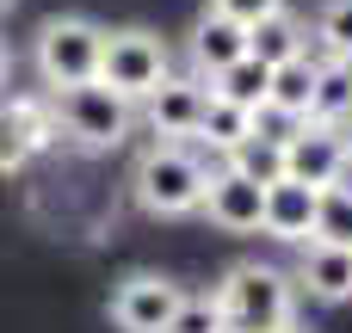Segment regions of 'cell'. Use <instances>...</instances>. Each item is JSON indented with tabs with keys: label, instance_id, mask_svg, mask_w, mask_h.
Segmentation results:
<instances>
[{
	"label": "cell",
	"instance_id": "9a60e30c",
	"mask_svg": "<svg viewBox=\"0 0 352 333\" xmlns=\"http://www.w3.org/2000/svg\"><path fill=\"white\" fill-rule=\"evenodd\" d=\"M254 124H260V111H248V105H235V99H204V117H198V136L192 142H204V148H217V154H229L235 142H248L254 136Z\"/></svg>",
	"mask_w": 352,
	"mask_h": 333
},
{
	"label": "cell",
	"instance_id": "7a4b0ae2",
	"mask_svg": "<svg viewBox=\"0 0 352 333\" xmlns=\"http://www.w3.org/2000/svg\"><path fill=\"white\" fill-rule=\"evenodd\" d=\"M136 204L148 216H192L204 204V185H210V167L186 148V142H155L142 161H136Z\"/></svg>",
	"mask_w": 352,
	"mask_h": 333
},
{
	"label": "cell",
	"instance_id": "8fae6325",
	"mask_svg": "<svg viewBox=\"0 0 352 333\" xmlns=\"http://www.w3.org/2000/svg\"><path fill=\"white\" fill-rule=\"evenodd\" d=\"M56 136V117L43 111V105H31V99H0V173H19L43 142Z\"/></svg>",
	"mask_w": 352,
	"mask_h": 333
},
{
	"label": "cell",
	"instance_id": "484cf974",
	"mask_svg": "<svg viewBox=\"0 0 352 333\" xmlns=\"http://www.w3.org/2000/svg\"><path fill=\"white\" fill-rule=\"evenodd\" d=\"M6 6H12V0H0V12H6Z\"/></svg>",
	"mask_w": 352,
	"mask_h": 333
},
{
	"label": "cell",
	"instance_id": "5bb4252c",
	"mask_svg": "<svg viewBox=\"0 0 352 333\" xmlns=\"http://www.w3.org/2000/svg\"><path fill=\"white\" fill-rule=\"evenodd\" d=\"M309 99H316V62L309 49L278 62L272 68V87H266V117H285V124H303L309 117Z\"/></svg>",
	"mask_w": 352,
	"mask_h": 333
},
{
	"label": "cell",
	"instance_id": "e0dca14e",
	"mask_svg": "<svg viewBox=\"0 0 352 333\" xmlns=\"http://www.w3.org/2000/svg\"><path fill=\"white\" fill-rule=\"evenodd\" d=\"M266 87H272V68H266L260 56H235L223 74H210V93H217V99H235V105H248V111H266Z\"/></svg>",
	"mask_w": 352,
	"mask_h": 333
},
{
	"label": "cell",
	"instance_id": "d6986e66",
	"mask_svg": "<svg viewBox=\"0 0 352 333\" xmlns=\"http://www.w3.org/2000/svg\"><path fill=\"white\" fill-rule=\"evenodd\" d=\"M223 161H229L235 173H248L254 185H272V179H285V136H266V130L254 124V136L235 142Z\"/></svg>",
	"mask_w": 352,
	"mask_h": 333
},
{
	"label": "cell",
	"instance_id": "ba28073f",
	"mask_svg": "<svg viewBox=\"0 0 352 333\" xmlns=\"http://www.w3.org/2000/svg\"><path fill=\"white\" fill-rule=\"evenodd\" d=\"M204 99H210V80L204 74H167L142 105H148V130L161 142H192L198 136V117H204Z\"/></svg>",
	"mask_w": 352,
	"mask_h": 333
},
{
	"label": "cell",
	"instance_id": "8992f818",
	"mask_svg": "<svg viewBox=\"0 0 352 333\" xmlns=\"http://www.w3.org/2000/svg\"><path fill=\"white\" fill-rule=\"evenodd\" d=\"M352 167V148H346V130L340 124H291L285 130V179H303V185H340Z\"/></svg>",
	"mask_w": 352,
	"mask_h": 333
},
{
	"label": "cell",
	"instance_id": "9c48e42d",
	"mask_svg": "<svg viewBox=\"0 0 352 333\" xmlns=\"http://www.w3.org/2000/svg\"><path fill=\"white\" fill-rule=\"evenodd\" d=\"M223 235H254L260 229V216H266V185H254L248 173H235V167H217L210 173V185H204V204H198Z\"/></svg>",
	"mask_w": 352,
	"mask_h": 333
},
{
	"label": "cell",
	"instance_id": "6da1fadb",
	"mask_svg": "<svg viewBox=\"0 0 352 333\" xmlns=\"http://www.w3.org/2000/svg\"><path fill=\"white\" fill-rule=\"evenodd\" d=\"M217 309L229 333H278L297 315V284L278 266H235L217 290Z\"/></svg>",
	"mask_w": 352,
	"mask_h": 333
},
{
	"label": "cell",
	"instance_id": "ffe728a7",
	"mask_svg": "<svg viewBox=\"0 0 352 333\" xmlns=\"http://www.w3.org/2000/svg\"><path fill=\"white\" fill-rule=\"evenodd\" d=\"M322 247H352V185H322V204H316V235Z\"/></svg>",
	"mask_w": 352,
	"mask_h": 333
},
{
	"label": "cell",
	"instance_id": "277c9868",
	"mask_svg": "<svg viewBox=\"0 0 352 333\" xmlns=\"http://www.w3.org/2000/svg\"><path fill=\"white\" fill-rule=\"evenodd\" d=\"M99 49H105V31L80 12H62V19H43L37 31V74L56 87H80V80H99Z\"/></svg>",
	"mask_w": 352,
	"mask_h": 333
},
{
	"label": "cell",
	"instance_id": "3957f363",
	"mask_svg": "<svg viewBox=\"0 0 352 333\" xmlns=\"http://www.w3.org/2000/svg\"><path fill=\"white\" fill-rule=\"evenodd\" d=\"M50 99H56V105H50L56 130H62L68 142H80V148H118V142L130 136V124H136V105H130L124 93H111L105 80L56 87Z\"/></svg>",
	"mask_w": 352,
	"mask_h": 333
},
{
	"label": "cell",
	"instance_id": "d4e9b609",
	"mask_svg": "<svg viewBox=\"0 0 352 333\" xmlns=\"http://www.w3.org/2000/svg\"><path fill=\"white\" fill-rule=\"evenodd\" d=\"M278 333H303V328H291V321H285V328H278Z\"/></svg>",
	"mask_w": 352,
	"mask_h": 333
},
{
	"label": "cell",
	"instance_id": "30bf717a",
	"mask_svg": "<svg viewBox=\"0 0 352 333\" xmlns=\"http://www.w3.org/2000/svg\"><path fill=\"white\" fill-rule=\"evenodd\" d=\"M316 204H322L316 185H303V179H272V185H266V216H260V229H266L272 241H285V247H303V241L316 235Z\"/></svg>",
	"mask_w": 352,
	"mask_h": 333
},
{
	"label": "cell",
	"instance_id": "44dd1931",
	"mask_svg": "<svg viewBox=\"0 0 352 333\" xmlns=\"http://www.w3.org/2000/svg\"><path fill=\"white\" fill-rule=\"evenodd\" d=\"M316 43L328 62H352V0H322L316 12Z\"/></svg>",
	"mask_w": 352,
	"mask_h": 333
},
{
	"label": "cell",
	"instance_id": "2e32d148",
	"mask_svg": "<svg viewBox=\"0 0 352 333\" xmlns=\"http://www.w3.org/2000/svg\"><path fill=\"white\" fill-rule=\"evenodd\" d=\"M303 37H309V31L278 6V12H266L260 25H248V56H260L266 68H278V62H291V56H303V49H309Z\"/></svg>",
	"mask_w": 352,
	"mask_h": 333
},
{
	"label": "cell",
	"instance_id": "5b68a950",
	"mask_svg": "<svg viewBox=\"0 0 352 333\" xmlns=\"http://www.w3.org/2000/svg\"><path fill=\"white\" fill-rule=\"evenodd\" d=\"M173 74V56L155 31H105V49H99V80L111 93H124L130 105H142L161 80Z\"/></svg>",
	"mask_w": 352,
	"mask_h": 333
},
{
	"label": "cell",
	"instance_id": "52a82bcc",
	"mask_svg": "<svg viewBox=\"0 0 352 333\" xmlns=\"http://www.w3.org/2000/svg\"><path fill=\"white\" fill-rule=\"evenodd\" d=\"M179 297H186V290H179L173 278L136 272V278H124L118 297H111V328H118V333H161L167 321H173Z\"/></svg>",
	"mask_w": 352,
	"mask_h": 333
},
{
	"label": "cell",
	"instance_id": "cb8c5ba5",
	"mask_svg": "<svg viewBox=\"0 0 352 333\" xmlns=\"http://www.w3.org/2000/svg\"><path fill=\"white\" fill-rule=\"evenodd\" d=\"M6 74H12V49L0 43V87H6Z\"/></svg>",
	"mask_w": 352,
	"mask_h": 333
},
{
	"label": "cell",
	"instance_id": "7402d4cb",
	"mask_svg": "<svg viewBox=\"0 0 352 333\" xmlns=\"http://www.w3.org/2000/svg\"><path fill=\"white\" fill-rule=\"evenodd\" d=\"M161 333H229V328H223V309H217V297H179L173 321H167Z\"/></svg>",
	"mask_w": 352,
	"mask_h": 333
},
{
	"label": "cell",
	"instance_id": "603a6c76",
	"mask_svg": "<svg viewBox=\"0 0 352 333\" xmlns=\"http://www.w3.org/2000/svg\"><path fill=\"white\" fill-rule=\"evenodd\" d=\"M217 12H229V19H241V25H260L266 12H278L285 0H210Z\"/></svg>",
	"mask_w": 352,
	"mask_h": 333
},
{
	"label": "cell",
	"instance_id": "ac0fdd59",
	"mask_svg": "<svg viewBox=\"0 0 352 333\" xmlns=\"http://www.w3.org/2000/svg\"><path fill=\"white\" fill-rule=\"evenodd\" d=\"M316 124H352V62H316V99H309Z\"/></svg>",
	"mask_w": 352,
	"mask_h": 333
},
{
	"label": "cell",
	"instance_id": "7c38bea8",
	"mask_svg": "<svg viewBox=\"0 0 352 333\" xmlns=\"http://www.w3.org/2000/svg\"><path fill=\"white\" fill-rule=\"evenodd\" d=\"M235 56H248V25L229 19V12H217V6H204V19L192 25V68L210 80V74H223Z\"/></svg>",
	"mask_w": 352,
	"mask_h": 333
},
{
	"label": "cell",
	"instance_id": "4fadbf2b",
	"mask_svg": "<svg viewBox=\"0 0 352 333\" xmlns=\"http://www.w3.org/2000/svg\"><path fill=\"white\" fill-rule=\"evenodd\" d=\"M297 284H303L316 303H352V247H322V241H303Z\"/></svg>",
	"mask_w": 352,
	"mask_h": 333
},
{
	"label": "cell",
	"instance_id": "4316f807",
	"mask_svg": "<svg viewBox=\"0 0 352 333\" xmlns=\"http://www.w3.org/2000/svg\"><path fill=\"white\" fill-rule=\"evenodd\" d=\"M346 148H352V136H346Z\"/></svg>",
	"mask_w": 352,
	"mask_h": 333
}]
</instances>
